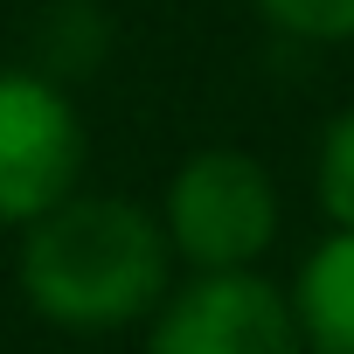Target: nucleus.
<instances>
[{"instance_id":"1","label":"nucleus","mask_w":354,"mask_h":354,"mask_svg":"<svg viewBox=\"0 0 354 354\" xmlns=\"http://www.w3.org/2000/svg\"><path fill=\"white\" fill-rule=\"evenodd\" d=\"M21 299L63 333L139 326L174 285V243L153 209L125 195H63L21 230Z\"/></svg>"},{"instance_id":"2","label":"nucleus","mask_w":354,"mask_h":354,"mask_svg":"<svg viewBox=\"0 0 354 354\" xmlns=\"http://www.w3.org/2000/svg\"><path fill=\"white\" fill-rule=\"evenodd\" d=\"M160 230L174 243V264L195 271H250L278 236V188L264 160L243 146H202L174 167Z\"/></svg>"},{"instance_id":"3","label":"nucleus","mask_w":354,"mask_h":354,"mask_svg":"<svg viewBox=\"0 0 354 354\" xmlns=\"http://www.w3.org/2000/svg\"><path fill=\"white\" fill-rule=\"evenodd\" d=\"M84 118L42 70H0V230H28L84 188Z\"/></svg>"},{"instance_id":"4","label":"nucleus","mask_w":354,"mask_h":354,"mask_svg":"<svg viewBox=\"0 0 354 354\" xmlns=\"http://www.w3.org/2000/svg\"><path fill=\"white\" fill-rule=\"evenodd\" d=\"M146 354H306L292 299L257 271H195L146 313Z\"/></svg>"},{"instance_id":"5","label":"nucleus","mask_w":354,"mask_h":354,"mask_svg":"<svg viewBox=\"0 0 354 354\" xmlns=\"http://www.w3.org/2000/svg\"><path fill=\"white\" fill-rule=\"evenodd\" d=\"M306 354H354V230H333L285 292Z\"/></svg>"},{"instance_id":"6","label":"nucleus","mask_w":354,"mask_h":354,"mask_svg":"<svg viewBox=\"0 0 354 354\" xmlns=\"http://www.w3.org/2000/svg\"><path fill=\"white\" fill-rule=\"evenodd\" d=\"M313 188H319V209L333 230H354V104L319 132V174H313Z\"/></svg>"},{"instance_id":"7","label":"nucleus","mask_w":354,"mask_h":354,"mask_svg":"<svg viewBox=\"0 0 354 354\" xmlns=\"http://www.w3.org/2000/svg\"><path fill=\"white\" fill-rule=\"evenodd\" d=\"M257 15L292 42H347L354 35V0H257Z\"/></svg>"}]
</instances>
